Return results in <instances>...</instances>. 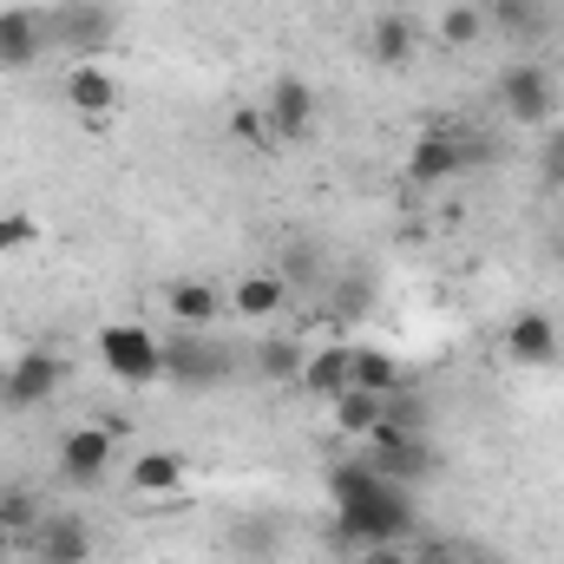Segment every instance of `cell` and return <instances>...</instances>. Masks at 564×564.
Returning <instances> with one entry per match:
<instances>
[{"mask_svg":"<svg viewBox=\"0 0 564 564\" xmlns=\"http://www.w3.org/2000/svg\"><path fill=\"white\" fill-rule=\"evenodd\" d=\"M421 525L414 492L375 479L368 492H355L348 506H335V552H375V545H408Z\"/></svg>","mask_w":564,"mask_h":564,"instance_id":"obj_1","label":"cell"},{"mask_svg":"<svg viewBox=\"0 0 564 564\" xmlns=\"http://www.w3.org/2000/svg\"><path fill=\"white\" fill-rule=\"evenodd\" d=\"M492 158V144L473 139L459 119H433L421 132V144L408 151V177L414 184H446V177H459V171H473V164H486Z\"/></svg>","mask_w":564,"mask_h":564,"instance_id":"obj_2","label":"cell"},{"mask_svg":"<svg viewBox=\"0 0 564 564\" xmlns=\"http://www.w3.org/2000/svg\"><path fill=\"white\" fill-rule=\"evenodd\" d=\"M99 361H106V375L112 381H126V388H151V381H164V341L139 328V322H112V328H99Z\"/></svg>","mask_w":564,"mask_h":564,"instance_id":"obj_3","label":"cell"},{"mask_svg":"<svg viewBox=\"0 0 564 564\" xmlns=\"http://www.w3.org/2000/svg\"><path fill=\"white\" fill-rule=\"evenodd\" d=\"M164 381L184 388V394H204V388H224L230 381V348L197 335V328H177L164 341Z\"/></svg>","mask_w":564,"mask_h":564,"instance_id":"obj_4","label":"cell"},{"mask_svg":"<svg viewBox=\"0 0 564 564\" xmlns=\"http://www.w3.org/2000/svg\"><path fill=\"white\" fill-rule=\"evenodd\" d=\"M46 26V46H66V53H93L112 40V7L106 0H59L53 13H40Z\"/></svg>","mask_w":564,"mask_h":564,"instance_id":"obj_5","label":"cell"},{"mask_svg":"<svg viewBox=\"0 0 564 564\" xmlns=\"http://www.w3.org/2000/svg\"><path fill=\"white\" fill-rule=\"evenodd\" d=\"M499 106L519 119V126H552L558 119V86H552V73L545 66H506L499 73Z\"/></svg>","mask_w":564,"mask_h":564,"instance_id":"obj_6","label":"cell"},{"mask_svg":"<svg viewBox=\"0 0 564 564\" xmlns=\"http://www.w3.org/2000/svg\"><path fill=\"white\" fill-rule=\"evenodd\" d=\"M368 466L388 479V486H421L433 473V446L421 433H394V426H375L368 433Z\"/></svg>","mask_w":564,"mask_h":564,"instance_id":"obj_7","label":"cell"},{"mask_svg":"<svg viewBox=\"0 0 564 564\" xmlns=\"http://www.w3.org/2000/svg\"><path fill=\"white\" fill-rule=\"evenodd\" d=\"M59 381H66V361L46 355V348H33V355H20L0 375V408H46L59 394Z\"/></svg>","mask_w":564,"mask_h":564,"instance_id":"obj_8","label":"cell"},{"mask_svg":"<svg viewBox=\"0 0 564 564\" xmlns=\"http://www.w3.org/2000/svg\"><path fill=\"white\" fill-rule=\"evenodd\" d=\"M263 119H270V139H282V144L308 139L315 132V93H308V79L282 73L276 86H270V99H263Z\"/></svg>","mask_w":564,"mask_h":564,"instance_id":"obj_9","label":"cell"},{"mask_svg":"<svg viewBox=\"0 0 564 564\" xmlns=\"http://www.w3.org/2000/svg\"><path fill=\"white\" fill-rule=\"evenodd\" d=\"M112 426H73L66 440H59V473L73 479V486H93V479H106V466H112Z\"/></svg>","mask_w":564,"mask_h":564,"instance_id":"obj_10","label":"cell"},{"mask_svg":"<svg viewBox=\"0 0 564 564\" xmlns=\"http://www.w3.org/2000/svg\"><path fill=\"white\" fill-rule=\"evenodd\" d=\"M506 355L525 361V368H552V361H558V322H552L545 308L512 315V322H506Z\"/></svg>","mask_w":564,"mask_h":564,"instance_id":"obj_11","label":"cell"},{"mask_svg":"<svg viewBox=\"0 0 564 564\" xmlns=\"http://www.w3.org/2000/svg\"><path fill=\"white\" fill-rule=\"evenodd\" d=\"M66 106H73L79 119H93V132H99V119L119 106V79H112L106 66H73V73H66Z\"/></svg>","mask_w":564,"mask_h":564,"instance_id":"obj_12","label":"cell"},{"mask_svg":"<svg viewBox=\"0 0 564 564\" xmlns=\"http://www.w3.org/2000/svg\"><path fill=\"white\" fill-rule=\"evenodd\" d=\"M302 394H315V401H335V394H348L355 388V348H322V355H308L302 361V381H295Z\"/></svg>","mask_w":564,"mask_h":564,"instance_id":"obj_13","label":"cell"},{"mask_svg":"<svg viewBox=\"0 0 564 564\" xmlns=\"http://www.w3.org/2000/svg\"><path fill=\"white\" fill-rule=\"evenodd\" d=\"M46 46V26L33 7H0V66H33Z\"/></svg>","mask_w":564,"mask_h":564,"instance_id":"obj_14","label":"cell"},{"mask_svg":"<svg viewBox=\"0 0 564 564\" xmlns=\"http://www.w3.org/2000/svg\"><path fill=\"white\" fill-rule=\"evenodd\" d=\"M26 545H33V558L40 564H86L93 558V532H86L79 519H46Z\"/></svg>","mask_w":564,"mask_h":564,"instance_id":"obj_15","label":"cell"},{"mask_svg":"<svg viewBox=\"0 0 564 564\" xmlns=\"http://www.w3.org/2000/svg\"><path fill=\"white\" fill-rule=\"evenodd\" d=\"M414 46H421V33H414V20L408 13H375V26H368V53L394 73V66H408L414 59Z\"/></svg>","mask_w":564,"mask_h":564,"instance_id":"obj_16","label":"cell"},{"mask_svg":"<svg viewBox=\"0 0 564 564\" xmlns=\"http://www.w3.org/2000/svg\"><path fill=\"white\" fill-rule=\"evenodd\" d=\"M230 302H237L243 322H270V315H282V302H289V282L276 270H257V276H243L230 289Z\"/></svg>","mask_w":564,"mask_h":564,"instance_id":"obj_17","label":"cell"},{"mask_svg":"<svg viewBox=\"0 0 564 564\" xmlns=\"http://www.w3.org/2000/svg\"><path fill=\"white\" fill-rule=\"evenodd\" d=\"M184 486V453H171V446H151L132 459V492L144 499H164V492H177Z\"/></svg>","mask_w":564,"mask_h":564,"instance_id":"obj_18","label":"cell"},{"mask_svg":"<svg viewBox=\"0 0 564 564\" xmlns=\"http://www.w3.org/2000/svg\"><path fill=\"white\" fill-rule=\"evenodd\" d=\"M164 308H171L177 328H204V322L217 315V289H210L204 276H177L171 289H164Z\"/></svg>","mask_w":564,"mask_h":564,"instance_id":"obj_19","label":"cell"},{"mask_svg":"<svg viewBox=\"0 0 564 564\" xmlns=\"http://www.w3.org/2000/svg\"><path fill=\"white\" fill-rule=\"evenodd\" d=\"M479 13H486V26H492V33H512V40L545 33V0H486Z\"/></svg>","mask_w":564,"mask_h":564,"instance_id":"obj_20","label":"cell"},{"mask_svg":"<svg viewBox=\"0 0 564 564\" xmlns=\"http://www.w3.org/2000/svg\"><path fill=\"white\" fill-rule=\"evenodd\" d=\"M328 408H335V426H341V433H375V426H381V394H368V388H348V394H335Z\"/></svg>","mask_w":564,"mask_h":564,"instance_id":"obj_21","label":"cell"},{"mask_svg":"<svg viewBox=\"0 0 564 564\" xmlns=\"http://www.w3.org/2000/svg\"><path fill=\"white\" fill-rule=\"evenodd\" d=\"M355 388H368V394H394V388H401V361L381 355V348H355Z\"/></svg>","mask_w":564,"mask_h":564,"instance_id":"obj_22","label":"cell"},{"mask_svg":"<svg viewBox=\"0 0 564 564\" xmlns=\"http://www.w3.org/2000/svg\"><path fill=\"white\" fill-rule=\"evenodd\" d=\"M381 426H394V433H421V440H426V401L414 394V388L381 394Z\"/></svg>","mask_w":564,"mask_h":564,"instance_id":"obj_23","label":"cell"},{"mask_svg":"<svg viewBox=\"0 0 564 564\" xmlns=\"http://www.w3.org/2000/svg\"><path fill=\"white\" fill-rule=\"evenodd\" d=\"M257 368H263V381H302V348L289 335H270L257 348Z\"/></svg>","mask_w":564,"mask_h":564,"instance_id":"obj_24","label":"cell"},{"mask_svg":"<svg viewBox=\"0 0 564 564\" xmlns=\"http://www.w3.org/2000/svg\"><path fill=\"white\" fill-rule=\"evenodd\" d=\"M479 33H486V13H479V7H446V13H440V40H446V46H473Z\"/></svg>","mask_w":564,"mask_h":564,"instance_id":"obj_25","label":"cell"},{"mask_svg":"<svg viewBox=\"0 0 564 564\" xmlns=\"http://www.w3.org/2000/svg\"><path fill=\"white\" fill-rule=\"evenodd\" d=\"M0 525L13 532V545H26V539L40 532V506H33L26 492H7V499H0Z\"/></svg>","mask_w":564,"mask_h":564,"instance_id":"obj_26","label":"cell"},{"mask_svg":"<svg viewBox=\"0 0 564 564\" xmlns=\"http://www.w3.org/2000/svg\"><path fill=\"white\" fill-rule=\"evenodd\" d=\"M539 177L564 191V126H545V144H539Z\"/></svg>","mask_w":564,"mask_h":564,"instance_id":"obj_27","label":"cell"},{"mask_svg":"<svg viewBox=\"0 0 564 564\" xmlns=\"http://www.w3.org/2000/svg\"><path fill=\"white\" fill-rule=\"evenodd\" d=\"M33 237H40V230H33L26 210H0V257H7V250H26Z\"/></svg>","mask_w":564,"mask_h":564,"instance_id":"obj_28","label":"cell"},{"mask_svg":"<svg viewBox=\"0 0 564 564\" xmlns=\"http://www.w3.org/2000/svg\"><path fill=\"white\" fill-rule=\"evenodd\" d=\"M230 132L243 144H270V119H263L257 106H243V112H230Z\"/></svg>","mask_w":564,"mask_h":564,"instance_id":"obj_29","label":"cell"},{"mask_svg":"<svg viewBox=\"0 0 564 564\" xmlns=\"http://www.w3.org/2000/svg\"><path fill=\"white\" fill-rule=\"evenodd\" d=\"M414 564H479V558H459L453 545H426V552H421Z\"/></svg>","mask_w":564,"mask_h":564,"instance_id":"obj_30","label":"cell"},{"mask_svg":"<svg viewBox=\"0 0 564 564\" xmlns=\"http://www.w3.org/2000/svg\"><path fill=\"white\" fill-rule=\"evenodd\" d=\"M361 564H414V558H401V545H375V552H361Z\"/></svg>","mask_w":564,"mask_h":564,"instance_id":"obj_31","label":"cell"},{"mask_svg":"<svg viewBox=\"0 0 564 564\" xmlns=\"http://www.w3.org/2000/svg\"><path fill=\"white\" fill-rule=\"evenodd\" d=\"M7 552H13V532H7V525H0V564H7Z\"/></svg>","mask_w":564,"mask_h":564,"instance_id":"obj_32","label":"cell"}]
</instances>
